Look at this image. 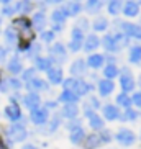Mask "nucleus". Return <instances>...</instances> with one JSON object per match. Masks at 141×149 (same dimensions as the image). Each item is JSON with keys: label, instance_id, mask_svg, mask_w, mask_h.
<instances>
[{"label": "nucleus", "instance_id": "4", "mask_svg": "<svg viewBox=\"0 0 141 149\" xmlns=\"http://www.w3.org/2000/svg\"><path fill=\"white\" fill-rule=\"evenodd\" d=\"M120 87H121L123 92H131L133 88H135V79H133L131 72L126 67H123V72L120 75Z\"/></svg>", "mask_w": 141, "mask_h": 149}, {"label": "nucleus", "instance_id": "32", "mask_svg": "<svg viewBox=\"0 0 141 149\" xmlns=\"http://www.w3.org/2000/svg\"><path fill=\"white\" fill-rule=\"evenodd\" d=\"M31 8H33V5H31V2H28V0H22V2H18V3L15 5V10L20 12V13H30Z\"/></svg>", "mask_w": 141, "mask_h": 149}, {"label": "nucleus", "instance_id": "45", "mask_svg": "<svg viewBox=\"0 0 141 149\" xmlns=\"http://www.w3.org/2000/svg\"><path fill=\"white\" fill-rule=\"evenodd\" d=\"M131 103H135V105H136L138 108H141V92H136L135 95H133Z\"/></svg>", "mask_w": 141, "mask_h": 149}, {"label": "nucleus", "instance_id": "44", "mask_svg": "<svg viewBox=\"0 0 141 149\" xmlns=\"http://www.w3.org/2000/svg\"><path fill=\"white\" fill-rule=\"evenodd\" d=\"M15 12H17V10H15V7H10V5H5L3 8H2V13H3L5 17H12Z\"/></svg>", "mask_w": 141, "mask_h": 149}, {"label": "nucleus", "instance_id": "5", "mask_svg": "<svg viewBox=\"0 0 141 149\" xmlns=\"http://www.w3.org/2000/svg\"><path fill=\"white\" fill-rule=\"evenodd\" d=\"M31 121L35 123V125H46L48 123V108H41V107H38V108L31 110Z\"/></svg>", "mask_w": 141, "mask_h": 149}, {"label": "nucleus", "instance_id": "17", "mask_svg": "<svg viewBox=\"0 0 141 149\" xmlns=\"http://www.w3.org/2000/svg\"><path fill=\"white\" fill-rule=\"evenodd\" d=\"M121 10H123V13L126 15V17H136V15L140 13V5H138L136 2H126Z\"/></svg>", "mask_w": 141, "mask_h": 149}, {"label": "nucleus", "instance_id": "12", "mask_svg": "<svg viewBox=\"0 0 141 149\" xmlns=\"http://www.w3.org/2000/svg\"><path fill=\"white\" fill-rule=\"evenodd\" d=\"M102 144V139H100V136L98 134H87L85 136V139H84V148L85 149H97L98 146Z\"/></svg>", "mask_w": 141, "mask_h": 149}, {"label": "nucleus", "instance_id": "49", "mask_svg": "<svg viewBox=\"0 0 141 149\" xmlns=\"http://www.w3.org/2000/svg\"><path fill=\"white\" fill-rule=\"evenodd\" d=\"M77 126H80V123H79V120H75V118H72V120H70V123L67 125L69 130H74V128H77Z\"/></svg>", "mask_w": 141, "mask_h": 149}, {"label": "nucleus", "instance_id": "16", "mask_svg": "<svg viewBox=\"0 0 141 149\" xmlns=\"http://www.w3.org/2000/svg\"><path fill=\"white\" fill-rule=\"evenodd\" d=\"M103 116L108 121H113V120H117L120 116V111L115 105H105L103 107Z\"/></svg>", "mask_w": 141, "mask_h": 149}, {"label": "nucleus", "instance_id": "50", "mask_svg": "<svg viewBox=\"0 0 141 149\" xmlns=\"http://www.w3.org/2000/svg\"><path fill=\"white\" fill-rule=\"evenodd\" d=\"M57 126H59V118H57V116H54V118H53V123H51V126H49V131H54Z\"/></svg>", "mask_w": 141, "mask_h": 149}, {"label": "nucleus", "instance_id": "54", "mask_svg": "<svg viewBox=\"0 0 141 149\" xmlns=\"http://www.w3.org/2000/svg\"><path fill=\"white\" fill-rule=\"evenodd\" d=\"M5 54H7V49H5V48H2V46H0V61H2V59H3V57H5Z\"/></svg>", "mask_w": 141, "mask_h": 149}, {"label": "nucleus", "instance_id": "43", "mask_svg": "<svg viewBox=\"0 0 141 149\" xmlns=\"http://www.w3.org/2000/svg\"><path fill=\"white\" fill-rule=\"evenodd\" d=\"M98 136H100L102 143H110L112 141V134H110V131H107V130H102V134H98Z\"/></svg>", "mask_w": 141, "mask_h": 149}, {"label": "nucleus", "instance_id": "62", "mask_svg": "<svg viewBox=\"0 0 141 149\" xmlns=\"http://www.w3.org/2000/svg\"><path fill=\"white\" fill-rule=\"evenodd\" d=\"M0 82H2V79H0Z\"/></svg>", "mask_w": 141, "mask_h": 149}, {"label": "nucleus", "instance_id": "55", "mask_svg": "<svg viewBox=\"0 0 141 149\" xmlns=\"http://www.w3.org/2000/svg\"><path fill=\"white\" fill-rule=\"evenodd\" d=\"M22 149H38V148H36L35 144H25V146H23Z\"/></svg>", "mask_w": 141, "mask_h": 149}, {"label": "nucleus", "instance_id": "61", "mask_svg": "<svg viewBox=\"0 0 141 149\" xmlns=\"http://www.w3.org/2000/svg\"><path fill=\"white\" fill-rule=\"evenodd\" d=\"M28 2H31V0H28Z\"/></svg>", "mask_w": 141, "mask_h": 149}, {"label": "nucleus", "instance_id": "47", "mask_svg": "<svg viewBox=\"0 0 141 149\" xmlns=\"http://www.w3.org/2000/svg\"><path fill=\"white\" fill-rule=\"evenodd\" d=\"M35 72H36V69H28L25 74H23V77H25V80H30V79H33L35 77Z\"/></svg>", "mask_w": 141, "mask_h": 149}, {"label": "nucleus", "instance_id": "40", "mask_svg": "<svg viewBox=\"0 0 141 149\" xmlns=\"http://www.w3.org/2000/svg\"><path fill=\"white\" fill-rule=\"evenodd\" d=\"M70 40H77V41H84V31L79 30V28L75 26L70 33Z\"/></svg>", "mask_w": 141, "mask_h": 149}, {"label": "nucleus", "instance_id": "20", "mask_svg": "<svg viewBox=\"0 0 141 149\" xmlns=\"http://www.w3.org/2000/svg\"><path fill=\"white\" fill-rule=\"evenodd\" d=\"M84 130H82V126H77L74 128V130H70V134H69V139L70 143H74V144H79L80 141L84 139Z\"/></svg>", "mask_w": 141, "mask_h": 149}, {"label": "nucleus", "instance_id": "30", "mask_svg": "<svg viewBox=\"0 0 141 149\" xmlns=\"http://www.w3.org/2000/svg\"><path fill=\"white\" fill-rule=\"evenodd\" d=\"M100 8H102V0H87V3H85V10L89 13H97Z\"/></svg>", "mask_w": 141, "mask_h": 149}, {"label": "nucleus", "instance_id": "46", "mask_svg": "<svg viewBox=\"0 0 141 149\" xmlns=\"http://www.w3.org/2000/svg\"><path fill=\"white\" fill-rule=\"evenodd\" d=\"M7 85H8V87H12V88H20L22 87V84H20V80L18 79H10V80H7Z\"/></svg>", "mask_w": 141, "mask_h": 149}, {"label": "nucleus", "instance_id": "11", "mask_svg": "<svg viewBox=\"0 0 141 149\" xmlns=\"http://www.w3.org/2000/svg\"><path fill=\"white\" fill-rule=\"evenodd\" d=\"M113 88H115V84L112 82L110 79H103V80L98 82V93H100L102 97L110 95V93L113 92Z\"/></svg>", "mask_w": 141, "mask_h": 149}, {"label": "nucleus", "instance_id": "13", "mask_svg": "<svg viewBox=\"0 0 141 149\" xmlns=\"http://www.w3.org/2000/svg\"><path fill=\"white\" fill-rule=\"evenodd\" d=\"M27 87L30 88L31 92H35V90H46L48 88V84L44 82L43 79H38V77H33V79L28 80Z\"/></svg>", "mask_w": 141, "mask_h": 149}, {"label": "nucleus", "instance_id": "10", "mask_svg": "<svg viewBox=\"0 0 141 149\" xmlns=\"http://www.w3.org/2000/svg\"><path fill=\"white\" fill-rule=\"evenodd\" d=\"M85 67H87V62L84 59H77L70 64V74L74 77H79V75H84L85 72Z\"/></svg>", "mask_w": 141, "mask_h": 149}, {"label": "nucleus", "instance_id": "56", "mask_svg": "<svg viewBox=\"0 0 141 149\" xmlns=\"http://www.w3.org/2000/svg\"><path fill=\"white\" fill-rule=\"evenodd\" d=\"M44 2H48V3H59L62 0H44Z\"/></svg>", "mask_w": 141, "mask_h": 149}, {"label": "nucleus", "instance_id": "58", "mask_svg": "<svg viewBox=\"0 0 141 149\" xmlns=\"http://www.w3.org/2000/svg\"><path fill=\"white\" fill-rule=\"evenodd\" d=\"M0 149H7V148H5V146L2 144V143H0Z\"/></svg>", "mask_w": 141, "mask_h": 149}, {"label": "nucleus", "instance_id": "42", "mask_svg": "<svg viewBox=\"0 0 141 149\" xmlns=\"http://www.w3.org/2000/svg\"><path fill=\"white\" fill-rule=\"evenodd\" d=\"M82 43L84 41H77V40H70V43H69V49L72 51V53H77L80 48H82Z\"/></svg>", "mask_w": 141, "mask_h": 149}, {"label": "nucleus", "instance_id": "33", "mask_svg": "<svg viewBox=\"0 0 141 149\" xmlns=\"http://www.w3.org/2000/svg\"><path fill=\"white\" fill-rule=\"evenodd\" d=\"M118 118L121 120V121H135V120L138 118V113L131 108H125V113L120 115Z\"/></svg>", "mask_w": 141, "mask_h": 149}, {"label": "nucleus", "instance_id": "2", "mask_svg": "<svg viewBox=\"0 0 141 149\" xmlns=\"http://www.w3.org/2000/svg\"><path fill=\"white\" fill-rule=\"evenodd\" d=\"M7 134H8V138L12 141H15V143H20V141H25L27 139V130H25V126H23L22 123L18 125V123H15V125H12V126L7 130Z\"/></svg>", "mask_w": 141, "mask_h": 149}, {"label": "nucleus", "instance_id": "48", "mask_svg": "<svg viewBox=\"0 0 141 149\" xmlns=\"http://www.w3.org/2000/svg\"><path fill=\"white\" fill-rule=\"evenodd\" d=\"M77 28H79V30H82V31H85V30L89 28L87 20H79V23H77Z\"/></svg>", "mask_w": 141, "mask_h": 149}, {"label": "nucleus", "instance_id": "9", "mask_svg": "<svg viewBox=\"0 0 141 149\" xmlns=\"http://www.w3.org/2000/svg\"><path fill=\"white\" fill-rule=\"evenodd\" d=\"M46 72H48V80L51 84L57 85V84L62 82V69L61 67H49Z\"/></svg>", "mask_w": 141, "mask_h": 149}, {"label": "nucleus", "instance_id": "28", "mask_svg": "<svg viewBox=\"0 0 141 149\" xmlns=\"http://www.w3.org/2000/svg\"><path fill=\"white\" fill-rule=\"evenodd\" d=\"M130 62H133V64H140L141 62V46H133L131 49H130Z\"/></svg>", "mask_w": 141, "mask_h": 149}, {"label": "nucleus", "instance_id": "31", "mask_svg": "<svg viewBox=\"0 0 141 149\" xmlns=\"http://www.w3.org/2000/svg\"><path fill=\"white\" fill-rule=\"evenodd\" d=\"M77 98H79V97L75 95L74 92H70V90H64V92L61 93V97H59V100L64 102V103H75Z\"/></svg>", "mask_w": 141, "mask_h": 149}, {"label": "nucleus", "instance_id": "1", "mask_svg": "<svg viewBox=\"0 0 141 149\" xmlns=\"http://www.w3.org/2000/svg\"><path fill=\"white\" fill-rule=\"evenodd\" d=\"M61 84H64V90H70V92H74L77 97L80 95H87L90 92V85L84 80H79V79H67V80H62Z\"/></svg>", "mask_w": 141, "mask_h": 149}, {"label": "nucleus", "instance_id": "19", "mask_svg": "<svg viewBox=\"0 0 141 149\" xmlns=\"http://www.w3.org/2000/svg\"><path fill=\"white\" fill-rule=\"evenodd\" d=\"M87 118H89V125H90L92 130H97V131L98 130H103V120L97 113H90Z\"/></svg>", "mask_w": 141, "mask_h": 149}, {"label": "nucleus", "instance_id": "29", "mask_svg": "<svg viewBox=\"0 0 141 149\" xmlns=\"http://www.w3.org/2000/svg\"><path fill=\"white\" fill-rule=\"evenodd\" d=\"M51 18H53L54 23H64L66 22V18H67V13H66V10L64 8H56L53 12V15H51Z\"/></svg>", "mask_w": 141, "mask_h": 149}, {"label": "nucleus", "instance_id": "57", "mask_svg": "<svg viewBox=\"0 0 141 149\" xmlns=\"http://www.w3.org/2000/svg\"><path fill=\"white\" fill-rule=\"evenodd\" d=\"M12 0H0V3H5V5H8Z\"/></svg>", "mask_w": 141, "mask_h": 149}, {"label": "nucleus", "instance_id": "38", "mask_svg": "<svg viewBox=\"0 0 141 149\" xmlns=\"http://www.w3.org/2000/svg\"><path fill=\"white\" fill-rule=\"evenodd\" d=\"M113 38H115V43H117L118 48H125L128 44V36L123 35V33H115Z\"/></svg>", "mask_w": 141, "mask_h": 149}, {"label": "nucleus", "instance_id": "15", "mask_svg": "<svg viewBox=\"0 0 141 149\" xmlns=\"http://www.w3.org/2000/svg\"><path fill=\"white\" fill-rule=\"evenodd\" d=\"M98 44H100V40L97 38V35H89L82 43V46H84L85 51H94V49H97Z\"/></svg>", "mask_w": 141, "mask_h": 149}, {"label": "nucleus", "instance_id": "36", "mask_svg": "<svg viewBox=\"0 0 141 149\" xmlns=\"http://www.w3.org/2000/svg\"><path fill=\"white\" fill-rule=\"evenodd\" d=\"M117 103H118L120 107H123V108H130V107H131V98H130L126 93H120V95L117 97Z\"/></svg>", "mask_w": 141, "mask_h": 149}, {"label": "nucleus", "instance_id": "8", "mask_svg": "<svg viewBox=\"0 0 141 149\" xmlns=\"http://www.w3.org/2000/svg\"><path fill=\"white\" fill-rule=\"evenodd\" d=\"M49 53H51V59L53 61H57L59 59V62H62V61H66V48L62 46L61 43H56L53 46V48L49 49Z\"/></svg>", "mask_w": 141, "mask_h": 149}, {"label": "nucleus", "instance_id": "7", "mask_svg": "<svg viewBox=\"0 0 141 149\" xmlns=\"http://www.w3.org/2000/svg\"><path fill=\"white\" fill-rule=\"evenodd\" d=\"M23 103H25V107H27V108H30V111H31V110L38 108V107L41 105V98H40V95H38L36 92H30L28 95H25Z\"/></svg>", "mask_w": 141, "mask_h": 149}, {"label": "nucleus", "instance_id": "39", "mask_svg": "<svg viewBox=\"0 0 141 149\" xmlns=\"http://www.w3.org/2000/svg\"><path fill=\"white\" fill-rule=\"evenodd\" d=\"M41 51V46L38 43H31L30 49H28V56L30 57H38V54H40Z\"/></svg>", "mask_w": 141, "mask_h": 149}, {"label": "nucleus", "instance_id": "18", "mask_svg": "<svg viewBox=\"0 0 141 149\" xmlns=\"http://www.w3.org/2000/svg\"><path fill=\"white\" fill-rule=\"evenodd\" d=\"M31 26L36 28V30H43L46 26V17H44L43 12H38V13L33 15V20H31Z\"/></svg>", "mask_w": 141, "mask_h": 149}, {"label": "nucleus", "instance_id": "14", "mask_svg": "<svg viewBox=\"0 0 141 149\" xmlns=\"http://www.w3.org/2000/svg\"><path fill=\"white\" fill-rule=\"evenodd\" d=\"M5 116L10 120V121H18L22 118V111L18 108V105H10L5 108Z\"/></svg>", "mask_w": 141, "mask_h": 149}, {"label": "nucleus", "instance_id": "27", "mask_svg": "<svg viewBox=\"0 0 141 149\" xmlns=\"http://www.w3.org/2000/svg\"><path fill=\"white\" fill-rule=\"evenodd\" d=\"M77 113H79V108L75 107V103H66V107L62 110V115L67 116V118H75Z\"/></svg>", "mask_w": 141, "mask_h": 149}, {"label": "nucleus", "instance_id": "6", "mask_svg": "<svg viewBox=\"0 0 141 149\" xmlns=\"http://www.w3.org/2000/svg\"><path fill=\"white\" fill-rule=\"evenodd\" d=\"M121 28V33L130 38H136V40H141V26L140 25H135V23H121L120 25Z\"/></svg>", "mask_w": 141, "mask_h": 149}, {"label": "nucleus", "instance_id": "26", "mask_svg": "<svg viewBox=\"0 0 141 149\" xmlns=\"http://www.w3.org/2000/svg\"><path fill=\"white\" fill-rule=\"evenodd\" d=\"M53 59L51 57H36V69L38 70H48L51 66Z\"/></svg>", "mask_w": 141, "mask_h": 149}, {"label": "nucleus", "instance_id": "21", "mask_svg": "<svg viewBox=\"0 0 141 149\" xmlns=\"http://www.w3.org/2000/svg\"><path fill=\"white\" fill-rule=\"evenodd\" d=\"M62 8L66 10L67 17H75V15L80 13V10H82V5L77 3V2H69L66 7H62Z\"/></svg>", "mask_w": 141, "mask_h": 149}, {"label": "nucleus", "instance_id": "25", "mask_svg": "<svg viewBox=\"0 0 141 149\" xmlns=\"http://www.w3.org/2000/svg\"><path fill=\"white\" fill-rule=\"evenodd\" d=\"M123 8V2L121 0H110L108 2V13L110 15H118Z\"/></svg>", "mask_w": 141, "mask_h": 149}, {"label": "nucleus", "instance_id": "34", "mask_svg": "<svg viewBox=\"0 0 141 149\" xmlns=\"http://www.w3.org/2000/svg\"><path fill=\"white\" fill-rule=\"evenodd\" d=\"M94 30L95 31H105L107 30V26H108V22H107V18H103V17H98L95 22H94Z\"/></svg>", "mask_w": 141, "mask_h": 149}, {"label": "nucleus", "instance_id": "59", "mask_svg": "<svg viewBox=\"0 0 141 149\" xmlns=\"http://www.w3.org/2000/svg\"><path fill=\"white\" fill-rule=\"evenodd\" d=\"M140 85H141V77H140Z\"/></svg>", "mask_w": 141, "mask_h": 149}, {"label": "nucleus", "instance_id": "60", "mask_svg": "<svg viewBox=\"0 0 141 149\" xmlns=\"http://www.w3.org/2000/svg\"><path fill=\"white\" fill-rule=\"evenodd\" d=\"M0 25H2V18H0Z\"/></svg>", "mask_w": 141, "mask_h": 149}, {"label": "nucleus", "instance_id": "23", "mask_svg": "<svg viewBox=\"0 0 141 149\" xmlns=\"http://www.w3.org/2000/svg\"><path fill=\"white\" fill-rule=\"evenodd\" d=\"M103 48L107 49V51H110V53H115V51H118V46H117V43H115V38L113 35H107L105 38H103Z\"/></svg>", "mask_w": 141, "mask_h": 149}, {"label": "nucleus", "instance_id": "3", "mask_svg": "<svg viewBox=\"0 0 141 149\" xmlns=\"http://www.w3.org/2000/svg\"><path fill=\"white\" fill-rule=\"evenodd\" d=\"M117 141H118L121 146H125V148H128V146H133L135 144V141H136V136H135V133L131 131V130H120L118 133H117Z\"/></svg>", "mask_w": 141, "mask_h": 149}, {"label": "nucleus", "instance_id": "51", "mask_svg": "<svg viewBox=\"0 0 141 149\" xmlns=\"http://www.w3.org/2000/svg\"><path fill=\"white\" fill-rule=\"evenodd\" d=\"M57 107V102H46L44 103V108H56Z\"/></svg>", "mask_w": 141, "mask_h": 149}, {"label": "nucleus", "instance_id": "37", "mask_svg": "<svg viewBox=\"0 0 141 149\" xmlns=\"http://www.w3.org/2000/svg\"><path fill=\"white\" fill-rule=\"evenodd\" d=\"M103 74H105V77L107 79H113V77H117L118 75V69H117V66L115 64H108V66L103 69Z\"/></svg>", "mask_w": 141, "mask_h": 149}, {"label": "nucleus", "instance_id": "41", "mask_svg": "<svg viewBox=\"0 0 141 149\" xmlns=\"http://www.w3.org/2000/svg\"><path fill=\"white\" fill-rule=\"evenodd\" d=\"M41 40L44 43H53L54 41V31H43L41 33Z\"/></svg>", "mask_w": 141, "mask_h": 149}, {"label": "nucleus", "instance_id": "22", "mask_svg": "<svg viewBox=\"0 0 141 149\" xmlns=\"http://www.w3.org/2000/svg\"><path fill=\"white\" fill-rule=\"evenodd\" d=\"M87 64L92 69H100L102 64H103V56L102 54H90L87 59Z\"/></svg>", "mask_w": 141, "mask_h": 149}, {"label": "nucleus", "instance_id": "35", "mask_svg": "<svg viewBox=\"0 0 141 149\" xmlns=\"http://www.w3.org/2000/svg\"><path fill=\"white\" fill-rule=\"evenodd\" d=\"M18 40V36H17V31L13 30V28H7L5 30V41L8 44H15Z\"/></svg>", "mask_w": 141, "mask_h": 149}, {"label": "nucleus", "instance_id": "53", "mask_svg": "<svg viewBox=\"0 0 141 149\" xmlns=\"http://www.w3.org/2000/svg\"><path fill=\"white\" fill-rule=\"evenodd\" d=\"M53 30H54V31H61V30H62V23H54V25H53Z\"/></svg>", "mask_w": 141, "mask_h": 149}, {"label": "nucleus", "instance_id": "24", "mask_svg": "<svg viewBox=\"0 0 141 149\" xmlns=\"http://www.w3.org/2000/svg\"><path fill=\"white\" fill-rule=\"evenodd\" d=\"M8 70L12 74H20L23 70V64H22V61L18 59V56L12 57V61L8 62Z\"/></svg>", "mask_w": 141, "mask_h": 149}, {"label": "nucleus", "instance_id": "52", "mask_svg": "<svg viewBox=\"0 0 141 149\" xmlns=\"http://www.w3.org/2000/svg\"><path fill=\"white\" fill-rule=\"evenodd\" d=\"M90 103L94 105V108H98V107H100V103H98V100L95 98V97H92V98H90Z\"/></svg>", "mask_w": 141, "mask_h": 149}]
</instances>
